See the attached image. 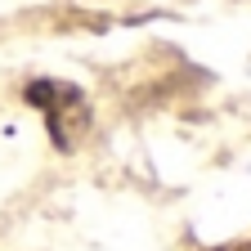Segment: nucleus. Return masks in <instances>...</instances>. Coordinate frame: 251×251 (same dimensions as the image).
Instances as JSON below:
<instances>
[{"label":"nucleus","instance_id":"1","mask_svg":"<svg viewBox=\"0 0 251 251\" xmlns=\"http://www.w3.org/2000/svg\"><path fill=\"white\" fill-rule=\"evenodd\" d=\"M27 103L41 108L45 117V130L58 148H72L85 126H90V108H85V94L68 81H31L27 85Z\"/></svg>","mask_w":251,"mask_h":251},{"label":"nucleus","instance_id":"2","mask_svg":"<svg viewBox=\"0 0 251 251\" xmlns=\"http://www.w3.org/2000/svg\"><path fill=\"white\" fill-rule=\"evenodd\" d=\"M247 251H251V247H247Z\"/></svg>","mask_w":251,"mask_h":251}]
</instances>
